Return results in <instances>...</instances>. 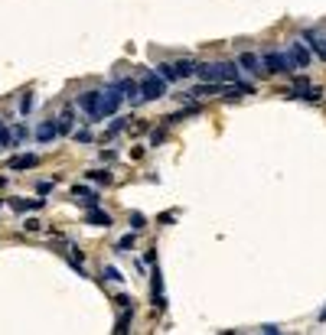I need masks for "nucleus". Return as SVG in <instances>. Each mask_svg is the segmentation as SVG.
I'll return each instance as SVG.
<instances>
[{"label": "nucleus", "mask_w": 326, "mask_h": 335, "mask_svg": "<svg viewBox=\"0 0 326 335\" xmlns=\"http://www.w3.org/2000/svg\"><path fill=\"white\" fill-rule=\"evenodd\" d=\"M88 179H91V183H105V185H108L111 173H108V169H88Z\"/></svg>", "instance_id": "obj_25"}, {"label": "nucleus", "mask_w": 326, "mask_h": 335, "mask_svg": "<svg viewBox=\"0 0 326 335\" xmlns=\"http://www.w3.org/2000/svg\"><path fill=\"white\" fill-rule=\"evenodd\" d=\"M320 322H326V306H323V313H320Z\"/></svg>", "instance_id": "obj_37"}, {"label": "nucleus", "mask_w": 326, "mask_h": 335, "mask_svg": "<svg viewBox=\"0 0 326 335\" xmlns=\"http://www.w3.org/2000/svg\"><path fill=\"white\" fill-rule=\"evenodd\" d=\"M130 319H134V306H127V309H121V316L114 319V329H111V332H118V335L130 332Z\"/></svg>", "instance_id": "obj_15"}, {"label": "nucleus", "mask_w": 326, "mask_h": 335, "mask_svg": "<svg viewBox=\"0 0 326 335\" xmlns=\"http://www.w3.org/2000/svg\"><path fill=\"white\" fill-rule=\"evenodd\" d=\"M121 91H118V85H108L105 91H101V104H98V114H101V120L105 117H114L118 114V108H121Z\"/></svg>", "instance_id": "obj_4"}, {"label": "nucleus", "mask_w": 326, "mask_h": 335, "mask_svg": "<svg viewBox=\"0 0 326 335\" xmlns=\"http://www.w3.org/2000/svg\"><path fill=\"white\" fill-rule=\"evenodd\" d=\"M114 303H118L121 309H127V306H134V300H130V296H118V300H114Z\"/></svg>", "instance_id": "obj_34"}, {"label": "nucleus", "mask_w": 326, "mask_h": 335, "mask_svg": "<svg viewBox=\"0 0 326 335\" xmlns=\"http://www.w3.org/2000/svg\"><path fill=\"white\" fill-rule=\"evenodd\" d=\"M0 205H3V202H0Z\"/></svg>", "instance_id": "obj_38"}, {"label": "nucleus", "mask_w": 326, "mask_h": 335, "mask_svg": "<svg viewBox=\"0 0 326 335\" xmlns=\"http://www.w3.org/2000/svg\"><path fill=\"white\" fill-rule=\"evenodd\" d=\"M137 85H141V101H160V98H166V82L157 72H144V78Z\"/></svg>", "instance_id": "obj_3"}, {"label": "nucleus", "mask_w": 326, "mask_h": 335, "mask_svg": "<svg viewBox=\"0 0 326 335\" xmlns=\"http://www.w3.org/2000/svg\"><path fill=\"white\" fill-rule=\"evenodd\" d=\"M238 68H245L248 75H264V65H261L258 52H241L238 55Z\"/></svg>", "instance_id": "obj_10"}, {"label": "nucleus", "mask_w": 326, "mask_h": 335, "mask_svg": "<svg viewBox=\"0 0 326 335\" xmlns=\"http://www.w3.org/2000/svg\"><path fill=\"white\" fill-rule=\"evenodd\" d=\"M144 264H157V248H153V251H147V254H144Z\"/></svg>", "instance_id": "obj_35"}, {"label": "nucleus", "mask_w": 326, "mask_h": 335, "mask_svg": "<svg viewBox=\"0 0 326 335\" xmlns=\"http://www.w3.org/2000/svg\"><path fill=\"white\" fill-rule=\"evenodd\" d=\"M153 309H166V296H163V273L160 264H153Z\"/></svg>", "instance_id": "obj_12"}, {"label": "nucleus", "mask_w": 326, "mask_h": 335, "mask_svg": "<svg viewBox=\"0 0 326 335\" xmlns=\"http://www.w3.org/2000/svg\"><path fill=\"white\" fill-rule=\"evenodd\" d=\"M121 91V98L124 101H130V104H141V85L134 82V78H121V82H114Z\"/></svg>", "instance_id": "obj_6"}, {"label": "nucleus", "mask_w": 326, "mask_h": 335, "mask_svg": "<svg viewBox=\"0 0 326 335\" xmlns=\"http://www.w3.org/2000/svg\"><path fill=\"white\" fill-rule=\"evenodd\" d=\"M304 43H307V49H313L320 59H326V43L320 39V36H316L313 30H304Z\"/></svg>", "instance_id": "obj_14"}, {"label": "nucleus", "mask_w": 326, "mask_h": 335, "mask_svg": "<svg viewBox=\"0 0 326 335\" xmlns=\"http://www.w3.org/2000/svg\"><path fill=\"white\" fill-rule=\"evenodd\" d=\"M20 111H23V114H30V111H33V95H23L20 98Z\"/></svg>", "instance_id": "obj_32"}, {"label": "nucleus", "mask_w": 326, "mask_h": 335, "mask_svg": "<svg viewBox=\"0 0 326 335\" xmlns=\"http://www.w3.org/2000/svg\"><path fill=\"white\" fill-rule=\"evenodd\" d=\"M55 137H59V127H55L53 120L39 124V130H36V140H39V143H49V140H55Z\"/></svg>", "instance_id": "obj_16"}, {"label": "nucleus", "mask_w": 326, "mask_h": 335, "mask_svg": "<svg viewBox=\"0 0 326 335\" xmlns=\"http://www.w3.org/2000/svg\"><path fill=\"white\" fill-rule=\"evenodd\" d=\"M72 137H75V143H91V134H88V130H72Z\"/></svg>", "instance_id": "obj_31"}, {"label": "nucleus", "mask_w": 326, "mask_h": 335, "mask_svg": "<svg viewBox=\"0 0 326 335\" xmlns=\"http://www.w3.org/2000/svg\"><path fill=\"white\" fill-rule=\"evenodd\" d=\"M10 205L17 208V212H30V208H33V212H36V208H43L46 202H43V199H13Z\"/></svg>", "instance_id": "obj_18"}, {"label": "nucleus", "mask_w": 326, "mask_h": 335, "mask_svg": "<svg viewBox=\"0 0 326 335\" xmlns=\"http://www.w3.org/2000/svg\"><path fill=\"white\" fill-rule=\"evenodd\" d=\"M320 98H323V88H320V85H310V88L304 91V101H307V104H316Z\"/></svg>", "instance_id": "obj_23"}, {"label": "nucleus", "mask_w": 326, "mask_h": 335, "mask_svg": "<svg viewBox=\"0 0 326 335\" xmlns=\"http://www.w3.org/2000/svg\"><path fill=\"white\" fill-rule=\"evenodd\" d=\"M39 228H43L39 218H26V231H39Z\"/></svg>", "instance_id": "obj_33"}, {"label": "nucleus", "mask_w": 326, "mask_h": 335, "mask_svg": "<svg viewBox=\"0 0 326 335\" xmlns=\"http://www.w3.org/2000/svg\"><path fill=\"white\" fill-rule=\"evenodd\" d=\"M10 147H13V134H10V127L0 124V150H10Z\"/></svg>", "instance_id": "obj_27"}, {"label": "nucleus", "mask_w": 326, "mask_h": 335, "mask_svg": "<svg viewBox=\"0 0 326 335\" xmlns=\"http://www.w3.org/2000/svg\"><path fill=\"white\" fill-rule=\"evenodd\" d=\"M36 166H39V156H33V153H20V156H10V160H7V169H13V173L36 169Z\"/></svg>", "instance_id": "obj_9"}, {"label": "nucleus", "mask_w": 326, "mask_h": 335, "mask_svg": "<svg viewBox=\"0 0 326 335\" xmlns=\"http://www.w3.org/2000/svg\"><path fill=\"white\" fill-rule=\"evenodd\" d=\"M53 189H55V183H53V179H43V183L36 185V192H39V195H49Z\"/></svg>", "instance_id": "obj_29"}, {"label": "nucleus", "mask_w": 326, "mask_h": 335, "mask_svg": "<svg viewBox=\"0 0 326 335\" xmlns=\"http://www.w3.org/2000/svg\"><path fill=\"white\" fill-rule=\"evenodd\" d=\"M134 241H137V231H127V234L114 244V251H118V254H127V251H134Z\"/></svg>", "instance_id": "obj_20"}, {"label": "nucleus", "mask_w": 326, "mask_h": 335, "mask_svg": "<svg viewBox=\"0 0 326 335\" xmlns=\"http://www.w3.org/2000/svg\"><path fill=\"white\" fill-rule=\"evenodd\" d=\"M101 277H105V280H111V283H121V280H124L118 267H105V270H101Z\"/></svg>", "instance_id": "obj_28"}, {"label": "nucleus", "mask_w": 326, "mask_h": 335, "mask_svg": "<svg viewBox=\"0 0 326 335\" xmlns=\"http://www.w3.org/2000/svg\"><path fill=\"white\" fill-rule=\"evenodd\" d=\"M261 65L271 72V75H290L297 65L290 62V55L287 52H281V49H264L261 52Z\"/></svg>", "instance_id": "obj_2"}, {"label": "nucleus", "mask_w": 326, "mask_h": 335, "mask_svg": "<svg viewBox=\"0 0 326 335\" xmlns=\"http://www.w3.org/2000/svg\"><path fill=\"white\" fill-rule=\"evenodd\" d=\"M55 127H59L62 137H72V130H75V104H65L59 120H55Z\"/></svg>", "instance_id": "obj_7"}, {"label": "nucleus", "mask_w": 326, "mask_h": 335, "mask_svg": "<svg viewBox=\"0 0 326 335\" xmlns=\"http://www.w3.org/2000/svg\"><path fill=\"white\" fill-rule=\"evenodd\" d=\"M163 140H166V130H153L150 134V147H160Z\"/></svg>", "instance_id": "obj_30"}, {"label": "nucleus", "mask_w": 326, "mask_h": 335, "mask_svg": "<svg viewBox=\"0 0 326 335\" xmlns=\"http://www.w3.org/2000/svg\"><path fill=\"white\" fill-rule=\"evenodd\" d=\"M287 55H290V62L297 65V68H307V65H310V49H307V43H290L287 46Z\"/></svg>", "instance_id": "obj_11"}, {"label": "nucleus", "mask_w": 326, "mask_h": 335, "mask_svg": "<svg viewBox=\"0 0 326 335\" xmlns=\"http://www.w3.org/2000/svg\"><path fill=\"white\" fill-rule=\"evenodd\" d=\"M173 218H176V212H163V215H160V221H163V225H170Z\"/></svg>", "instance_id": "obj_36"}, {"label": "nucleus", "mask_w": 326, "mask_h": 335, "mask_svg": "<svg viewBox=\"0 0 326 335\" xmlns=\"http://www.w3.org/2000/svg\"><path fill=\"white\" fill-rule=\"evenodd\" d=\"M222 91V82H202V85H196L193 91H186V95H180L183 101H193V98H212Z\"/></svg>", "instance_id": "obj_8"}, {"label": "nucleus", "mask_w": 326, "mask_h": 335, "mask_svg": "<svg viewBox=\"0 0 326 335\" xmlns=\"http://www.w3.org/2000/svg\"><path fill=\"white\" fill-rule=\"evenodd\" d=\"M127 225H130V231H144V228H147L144 212H130V215H127Z\"/></svg>", "instance_id": "obj_22"}, {"label": "nucleus", "mask_w": 326, "mask_h": 335, "mask_svg": "<svg viewBox=\"0 0 326 335\" xmlns=\"http://www.w3.org/2000/svg\"><path fill=\"white\" fill-rule=\"evenodd\" d=\"M95 195L98 192H91L88 185H72V199H75V202H78V199H95Z\"/></svg>", "instance_id": "obj_26"}, {"label": "nucleus", "mask_w": 326, "mask_h": 335, "mask_svg": "<svg viewBox=\"0 0 326 335\" xmlns=\"http://www.w3.org/2000/svg\"><path fill=\"white\" fill-rule=\"evenodd\" d=\"M85 225H95V228H111V225H114V221H111V215H108V212H101V208H88V212H85Z\"/></svg>", "instance_id": "obj_13"}, {"label": "nucleus", "mask_w": 326, "mask_h": 335, "mask_svg": "<svg viewBox=\"0 0 326 335\" xmlns=\"http://www.w3.org/2000/svg\"><path fill=\"white\" fill-rule=\"evenodd\" d=\"M10 134H13V147H20V143L30 140V127H26V124H17Z\"/></svg>", "instance_id": "obj_21"}, {"label": "nucleus", "mask_w": 326, "mask_h": 335, "mask_svg": "<svg viewBox=\"0 0 326 335\" xmlns=\"http://www.w3.org/2000/svg\"><path fill=\"white\" fill-rule=\"evenodd\" d=\"M75 104L88 114V124H98V120H101V114H98V104H101V91H82Z\"/></svg>", "instance_id": "obj_5"}, {"label": "nucleus", "mask_w": 326, "mask_h": 335, "mask_svg": "<svg viewBox=\"0 0 326 335\" xmlns=\"http://www.w3.org/2000/svg\"><path fill=\"white\" fill-rule=\"evenodd\" d=\"M238 62H202L196 65V75L202 78V82H222V85H232V82H238Z\"/></svg>", "instance_id": "obj_1"}, {"label": "nucleus", "mask_w": 326, "mask_h": 335, "mask_svg": "<svg viewBox=\"0 0 326 335\" xmlns=\"http://www.w3.org/2000/svg\"><path fill=\"white\" fill-rule=\"evenodd\" d=\"M157 75H160L163 82H166V85L180 78V75H176V68H173V62H160V65H157Z\"/></svg>", "instance_id": "obj_19"}, {"label": "nucleus", "mask_w": 326, "mask_h": 335, "mask_svg": "<svg viewBox=\"0 0 326 335\" xmlns=\"http://www.w3.org/2000/svg\"><path fill=\"white\" fill-rule=\"evenodd\" d=\"M127 120H130V117H114V120H111V127L105 130V137H114V134H121V130L127 127Z\"/></svg>", "instance_id": "obj_24"}, {"label": "nucleus", "mask_w": 326, "mask_h": 335, "mask_svg": "<svg viewBox=\"0 0 326 335\" xmlns=\"http://www.w3.org/2000/svg\"><path fill=\"white\" fill-rule=\"evenodd\" d=\"M173 68H176V75H180V78H193L196 75V62H193V59H176Z\"/></svg>", "instance_id": "obj_17"}]
</instances>
